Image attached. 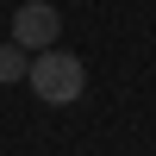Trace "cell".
Segmentation results:
<instances>
[{
    "label": "cell",
    "mask_w": 156,
    "mask_h": 156,
    "mask_svg": "<svg viewBox=\"0 0 156 156\" xmlns=\"http://www.w3.org/2000/svg\"><path fill=\"white\" fill-rule=\"evenodd\" d=\"M25 69H31V50H19L6 37V44H0V87H6V81H25Z\"/></svg>",
    "instance_id": "obj_3"
},
{
    "label": "cell",
    "mask_w": 156,
    "mask_h": 156,
    "mask_svg": "<svg viewBox=\"0 0 156 156\" xmlns=\"http://www.w3.org/2000/svg\"><path fill=\"white\" fill-rule=\"evenodd\" d=\"M25 87H31L44 106H69V100H81V87H87V62L50 44V50H37V56H31Z\"/></svg>",
    "instance_id": "obj_1"
},
{
    "label": "cell",
    "mask_w": 156,
    "mask_h": 156,
    "mask_svg": "<svg viewBox=\"0 0 156 156\" xmlns=\"http://www.w3.org/2000/svg\"><path fill=\"white\" fill-rule=\"evenodd\" d=\"M56 31H62V12L50 6V0H25V6L12 12V44H19V50H31V56L56 44Z\"/></svg>",
    "instance_id": "obj_2"
}]
</instances>
